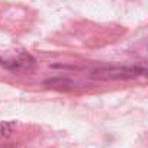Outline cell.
Here are the masks:
<instances>
[{
	"instance_id": "obj_1",
	"label": "cell",
	"mask_w": 148,
	"mask_h": 148,
	"mask_svg": "<svg viewBox=\"0 0 148 148\" xmlns=\"http://www.w3.org/2000/svg\"><path fill=\"white\" fill-rule=\"evenodd\" d=\"M0 65L12 71H32L35 67V60L28 52H18L16 55L10 57L0 55Z\"/></svg>"
},
{
	"instance_id": "obj_2",
	"label": "cell",
	"mask_w": 148,
	"mask_h": 148,
	"mask_svg": "<svg viewBox=\"0 0 148 148\" xmlns=\"http://www.w3.org/2000/svg\"><path fill=\"white\" fill-rule=\"evenodd\" d=\"M44 84L48 87V89H52V90H73L79 86H76V82H73L71 79L68 77H52V79H48L44 82Z\"/></svg>"
},
{
	"instance_id": "obj_3",
	"label": "cell",
	"mask_w": 148,
	"mask_h": 148,
	"mask_svg": "<svg viewBox=\"0 0 148 148\" xmlns=\"http://www.w3.org/2000/svg\"><path fill=\"white\" fill-rule=\"evenodd\" d=\"M132 67V76L135 77H141V76H148V62H141V64H135L131 65Z\"/></svg>"
},
{
	"instance_id": "obj_4",
	"label": "cell",
	"mask_w": 148,
	"mask_h": 148,
	"mask_svg": "<svg viewBox=\"0 0 148 148\" xmlns=\"http://www.w3.org/2000/svg\"><path fill=\"white\" fill-rule=\"evenodd\" d=\"M13 128L15 122H2L0 123V136H9Z\"/></svg>"
},
{
	"instance_id": "obj_5",
	"label": "cell",
	"mask_w": 148,
	"mask_h": 148,
	"mask_svg": "<svg viewBox=\"0 0 148 148\" xmlns=\"http://www.w3.org/2000/svg\"><path fill=\"white\" fill-rule=\"evenodd\" d=\"M8 148H13V147H8Z\"/></svg>"
}]
</instances>
